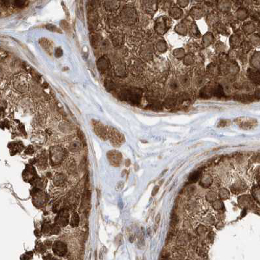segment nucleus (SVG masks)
<instances>
[{
    "mask_svg": "<svg viewBox=\"0 0 260 260\" xmlns=\"http://www.w3.org/2000/svg\"><path fill=\"white\" fill-rule=\"evenodd\" d=\"M40 45L41 46V47L45 50V51L49 55H52V43L51 41L42 38L39 41Z\"/></svg>",
    "mask_w": 260,
    "mask_h": 260,
    "instance_id": "nucleus-6",
    "label": "nucleus"
},
{
    "mask_svg": "<svg viewBox=\"0 0 260 260\" xmlns=\"http://www.w3.org/2000/svg\"><path fill=\"white\" fill-rule=\"evenodd\" d=\"M200 177V173L199 171H195L192 173L190 175V177L188 178V180L190 182V183H196V182L199 179V178Z\"/></svg>",
    "mask_w": 260,
    "mask_h": 260,
    "instance_id": "nucleus-11",
    "label": "nucleus"
},
{
    "mask_svg": "<svg viewBox=\"0 0 260 260\" xmlns=\"http://www.w3.org/2000/svg\"><path fill=\"white\" fill-rule=\"evenodd\" d=\"M46 29H47L48 30H49V31H51V32H56V33H62V30L59 29V28H58V27H56L55 25H53V24H47V25H46Z\"/></svg>",
    "mask_w": 260,
    "mask_h": 260,
    "instance_id": "nucleus-12",
    "label": "nucleus"
},
{
    "mask_svg": "<svg viewBox=\"0 0 260 260\" xmlns=\"http://www.w3.org/2000/svg\"><path fill=\"white\" fill-rule=\"evenodd\" d=\"M27 3V1H13L14 5L16 6L17 7H23L26 5V4Z\"/></svg>",
    "mask_w": 260,
    "mask_h": 260,
    "instance_id": "nucleus-16",
    "label": "nucleus"
},
{
    "mask_svg": "<svg viewBox=\"0 0 260 260\" xmlns=\"http://www.w3.org/2000/svg\"><path fill=\"white\" fill-rule=\"evenodd\" d=\"M92 126L93 131H94L97 135L103 140H106V137L108 136V131L106 130L104 125L100 122L92 120Z\"/></svg>",
    "mask_w": 260,
    "mask_h": 260,
    "instance_id": "nucleus-2",
    "label": "nucleus"
},
{
    "mask_svg": "<svg viewBox=\"0 0 260 260\" xmlns=\"http://www.w3.org/2000/svg\"><path fill=\"white\" fill-rule=\"evenodd\" d=\"M80 148H81L80 143L79 141H77L72 142L70 145V146H69V149H70V151L73 152L79 151Z\"/></svg>",
    "mask_w": 260,
    "mask_h": 260,
    "instance_id": "nucleus-8",
    "label": "nucleus"
},
{
    "mask_svg": "<svg viewBox=\"0 0 260 260\" xmlns=\"http://www.w3.org/2000/svg\"><path fill=\"white\" fill-rule=\"evenodd\" d=\"M254 195L258 201L260 202V190H257L254 192Z\"/></svg>",
    "mask_w": 260,
    "mask_h": 260,
    "instance_id": "nucleus-20",
    "label": "nucleus"
},
{
    "mask_svg": "<svg viewBox=\"0 0 260 260\" xmlns=\"http://www.w3.org/2000/svg\"><path fill=\"white\" fill-rule=\"evenodd\" d=\"M51 260H58V259H54V258H53V259H52Z\"/></svg>",
    "mask_w": 260,
    "mask_h": 260,
    "instance_id": "nucleus-22",
    "label": "nucleus"
},
{
    "mask_svg": "<svg viewBox=\"0 0 260 260\" xmlns=\"http://www.w3.org/2000/svg\"><path fill=\"white\" fill-rule=\"evenodd\" d=\"M60 25H61V27L63 28V30L64 31H65V32H67L68 33L71 32L70 26V24H69V23L67 22V21L62 20L60 22Z\"/></svg>",
    "mask_w": 260,
    "mask_h": 260,
    "instance_id": "nucleus-14",
    "label": "nucleus"
},
{
    "mask_svg": "<svg viewBox=\"0 0 260 260\" xmlns=\"http://www.w3.org/2000/svg\"><path fill=\"white\" fill-rule=\"evenodd\" d=\"M124 186V182L122 181L118 182L115 186V190L117 191H121L122 189H123Z\"/></svg>",
    "mask_w": 260,
    "mask_h": 260,
    "instance_id": "nucleus-17",
    "label": "nucleus"
},
{
    "mask_svg": "<svg viewBox=\"0 0 260 260\" xmlns=\"http://www.w3.org/2000/svg\"><path fill=\"white\" fill-rule=\"evenodd\" d=\"M211 183H212V179H211V177H209V176H208V177H203L201 181V184H203V186L204 187L206 186V185H208V186L211 185Z\"/></svg>",
    "mask_w": 260,
    "mask_h": 260,
    "instance_id": "nucleus-15",
    "label": "nucleus"
},
{
    "mask_svg": "<svg viewBox=\"0 0 260 260\" xmlns=\"http://www.w3.org/2000/svg\"><path fill=\"white\" fill-rule=\"evenodd\" d=\"M65 179V177H64V175H62V174L56 175L54 178V183L55 184V185L59 186L64 183Z\"/></svg>",
    "mask_w": 260,
    "mask_h": 260,
    "instance_id": "nucleus-9",
    "label": "nucleus"
},
{
    "mask_svg": "<svg viewBox=\"0 0 260 260\" xmlns=\"http://www.w3.org/2000/svg\"><path fill=\"white\" fill-rule=\"evenodd\" d=\"M158 191H159V186H156L154 188V189H153L152 192V196H156V194L158 192Z\"/></svg>",
    "mask_w": 260,
    "mask_h": 260,
    "instance_id": "nucleus-21",
    "label": "nucleus"
},
{
    "mask_svg": "<svg viewBox=\"0 0 260 260\" xmlns=\"http://www.w3.org/2000/svg\"><path fill=\"white\" fill-rule=\"evenodd\" d=\"M108 137L110 139L111 144L114 146H120L124 141V136L119 132V131L114 129V128L111 127L108 131Z\"/></svg>",
    "mask_w": 260,
    "mask_h": 260,
    "instance_id": "nucleus-1",
    "label": "nucleus"
},
{
    "mask_svg": "<svg viewBox=\"0 0 260 260\" xmlns=\"http://www.w3.org/2000/svg\"><path fill=\"white\" fill-rule=\"evenodd\" d=\"M107 158L111 165L118 167L121 164L122 156L119 152L116 150H111L107 153Z\"/></svg>",
    "mask_w": 260,
    "mask_h": 260,
    "instance_id": "nucleus-3",
    "label": "nucleus"
},
{
    "mask_svg": "<svg viewBox=\"0 0 260 260\" xmlns=\"http://www.w3.org/2000/svg\"><path fill=\"white\" fill-rule=\"evenodd\" d=\"M53 252L56 255L58 256H64L67 252V248L66 244L64 243L60 242V241H57L56 242L52 247Z\"/></svg>",
    "mask_w": 260,
    "mask_h": 260,
    "instance_id": "nucleus-4",
    "label": "nucleus"
},
{
    "mask_svg": "<svg viewBox=\"0 0 260 260\" xmlns=\"http://www.w3.org/2000/svg\"><path fill=\"white\" fill-rule=\"evenodd\" d=\"M159 222H160V214H158L155 219V230H156V229L158 227Z\"/></svg>",
    "mask_w": 260,
    "mask_h": 260,
    "instance_id": "nucleus-18",
    "label": "nucleus"
},
{
    "mask_svg": "<svg viewBox=\"0 0 260 260\" xmlns=\"http://www.w3.org/2000/svg\"><path fill=\"white\" fill-rule=\"evenodd\" d=\"M239 121L240 122L239 123L240 127L243 128L244 130L253 129L257 126V124H258L255 119L252 118H240Z\"/></svg>",
    "mask_w": 260,
    "mask_h": 260,
    "instance_id": "nucleus-5",
    "label": "nucleus"
},
{
    "mask_svg": "<svg viewBox=\"0 0 260 260\" xmlns=\"http://www.w3.org/2000/svg\"><path fill=\"white\" fill-rule=\"evenodd\" d=\"M79 215H78L77 213H74L72 216L71 217V220L70 222V224L71 225V227H77L79 225Z\"/></svg>",
    "mask_w": 260,
    "mask_h": 260,
    "instance_id": "nucleus-10",
    "label": "nucleus"
},
{
    "mask_svg": "<svg viewBox=\"0 0 260 260\" xmlns=\"http://www.w3.org/2000/svg\"><path fill=\"white\" fill-rule=\"evenodd\" d=\"M107 62H106L104 58H101L99 62L98 61V69H99L100 70H103V71H105L107 68Z\"/></svg>",
    "mask_w": 260,
    "mask_h": 260,
    "instance_id": "nucleus-13",
    "label": "nucleus"
},
{
    "mask_svg": "<svg viewBox=\"0 0 260 260\" xmlns=\"http://www.w3.org/2000/svg\"><path fill=\"white\" fill-rule=\"evenodd\" d=\"M63 54V52H62V50L60 48H58L56 50V56L57 58H59L61 57L62 55Z\"/></svg>",
    "mask_w": 260,
    "mask_h": 260,
    "instance_id": "nucleus-19",
    "label": "nucleus"
},
{
    "mask_svg": "<svg viewBox=\"0 0 260 260\" xmlns=\"http://www.w3.org/2000/svg\"><path fill=\"white\" fill-rule=\"evenodd\" d=\"M58 224L65 226L68 224V213L66 211H61L58 217Z\"/></svg>",
    "mask_w": 260,
    "mask_h": 260,
    "instance_id": "nucleus-7",
    "label": "nucleus"
}]
</instances>
